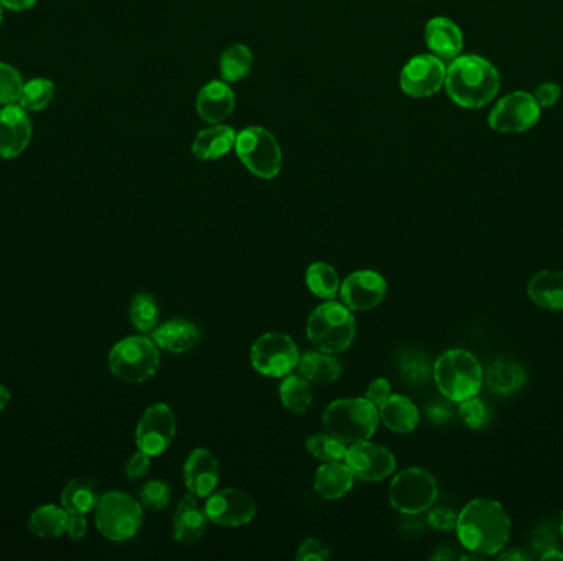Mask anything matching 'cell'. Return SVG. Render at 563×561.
I'll use <instances>...</instances> for the list:
<instances>
[{"mask_svg": "<svg viewBox=\"0 0 563 561\" xmlns=\"http://www.w3.org/2000/svg\"><path fill=\"white\" fill-rule=\"evenodd\" d=\"M461 545L480 557L498 555L511 538V517L503 504L489 497L468 502L456 519Z\"/></svg>", "mask_w": 563, "mask_h": 561, "instance_id": "cell-1", "label": "cell"}, {"mask_svg": "<svg viewBox=\"0 0 563 561\" xmlns=\"http://www.w3.org/2000/svg\"><path fill=\"white\" fill-rule=\"evenodd\" d=\"M448 96L463 109H481L498 96L501 75L483 56H458L447 68Z\"/></svg>", "mask_w": 563, "mask_h": 561, "instance_id": "cell-2", "label": "cell"}, {"mask_svg": "<svg viewBox=\"0 0 563 561\" xmlns=\"http://www.w3.org/2000/svg\"><path fill=\"white\" fill-rule=\"evenodd\" d=\"M433 381L445 399L460 404L480 394L484 382L483 367L470 351L450 349L435 362Z\"/></svg>", "mask_w": 563, "mask_h": 561, "instance_id": "cell-3", "label": "cell"}, {"mask_svg": "<svg viewBox=\"0 0 563 561\" xmlns=\"http://www.w3.org/2000/svg\"><path fill=\"white\" fill-rule=\"evenodd\" d=\"M356 334L354 316L345 303L326 300L313 310L307 321L310 343L325 353H343L353 343Z\"/></svg>", "mask_w": 563, "mask_h": 561, "instance_id": "cell-4", "label": "cell"}, {"mask_svg": "<svg viewBox=\"0 0 563 561\" xmlns=\"http://www.w3.org/2000/svg\"><path fill=\"white\" fill-rule=\"evenodd\" d=\"M379 412L368 399H341L323 412V425L331 435L346 443L366 441L376 433Z\"/></svg>", "mask_w": 563, "mask_h": 561, "instance_id": "cell-5", "label": "cell"}, {"mask_svg": "<svg viewBox=\"0 0 563 561\" xmlns=\"http://www.w3.org/2000/svg\"><path fill=\"white\" fill-rule=\"evenodd\" d=\"M160 354L154 339L129 336L122 339L109 353V369L119 381L140 384L149 381L159 371Z\"/></svg>", "mask_w": 563, "mask_h": 561, "instance_id": "cell-6", "label": "cell"}, {"mask_svg": "<svg viewBox=\"0 0 563 561\" xmlns=\"http://www.w3.org/2000/svg\"><path fill=\"white\" fill-rule=\"evenodd\" d=\"M94 522L104 537L112 542H126L139 532L144 512L134 497L126 492L111 491L99 497Z\"/></svg>", "mask_w": 563, "mask_h": 561, "instance_id": "cell-7", "label": "cell"}, {"mask_svg": "<svg viewBox=\"0 0 563 561\" xmlns=\"http://www.w3.org/2000/svg\"><path fill=\"white\" fill-rule=\"evenodd\" d=\"M438 484L429 471L407 468L392 479L389 501L405 515H419L432 509L437 502Z\"/></svg>", "mask_w": 563, "mask_h": 561, "instance_id": "cell-8", "label": "cell"}, {"mask_svg": "<svg viewBox=\"0 0 563 561\" xmlns=\"http://www.w3.org/2000/svg\"><path fill=\"white\" fill-rule=\"evenodd\" d=\"M234 149L252 175L262 180H272L279 175L282 168V150L269 130L247 127L239 132Z\"/></svg>", "mask_w": 563, "mask_h": 561, "instance_id": "cell-9", "label": "cell"}, {"mask_svg": "<svg viewBox=\"0 0 563 561\" xmlns=\"http://www.w3.org/2000/svg\"><path fill=\"white\" fill-rule=\"evenodd\" d=\"M300 353L294 339L284 333H266L252 344L251 364L267 377L289 376L298 366Z\"/></svg>", "mask_w": 563, "mask_h": 561, "instance_id": "cell-10", "label": "cell"}, {"mask_svg": "<svg viewBox=\"0 0 563 561\" xmlns=\"http://www.w3.org/2000/svg\"><path fill=\"white\" fill-rule=\"evenodd\" d=\"M542 107L531 93L514 91L496 102L488 116L491 129L499 134H521L540 121Z\"/></svg>", "mask_w": 563, "mask_h": 561, "instance_id": "cell-11", "label": "cell"}, {"mask_svg": "<svg viewBox=\"0 0 563 561\" xmlns=\"http://www.w3.org/2000/svg\"><path fill=\"white\" fill-rule=\"evenodd\" d=\"M177 435V418L167 404H155L145 410L135 430V443L149 456H160Z\"/></svg>", "mask_w": 563, "mask_h": 561, "instance_id": "cell-12", "label": "cell"}, {"mask_svg": "<svg viewBox=\"0 0 563 561\" xmlns=\"http://www.w3.org/2000/svg\"><path fill=\"white\" fill-rule=\"evenodd\" d=\"M345 464L351 469L354 478L364 483H379L396 471V458L391 451L369 440L349 446Z\"/></svg>", "mask_w": 563, "mask_h": 561, "instance_id": "cell-13", "label": "cell"}, {"mask_svg": "<svg viewBox=\"0 0 563 561\" xmlns=\"http://www.w3.org/2000/svg\"><path fill=\"white\" fill-rule=\"evenodd\" d=\"M447 66L435 55H417L404 66L401 88L410 98H430L445 86Z\"/></svg>", "mask_w": 563, "mask_h": 561, "instance_id": "cell-14", "label": "cell"}, {"mask_svg": "<svg viewBox=\"0 0 563 561\" xmlns=\"http://www.w3.org/2000/svg\"><path fill=\"white\" fill-rule=\"evenodd\" d=\"M205 512L210 522L223 527H241L256 517V501L239 489H221L206 497Z\"/></svg>", "mask_w": 563, "mask_h": 561, "instance_id": "cell-15", "label": "cell"}, {"mask_svg": "<svg viewBox=\"0 0 563 561\" xmlns=\"http://www.w3.org/2000/svg\"><path fill=\"white\" fill-rule=\"evenodd\" d=\"M387 283L374 270H358L340 285L341 300L351 311H369L381 305Z\"/></svg>", "mask_w": 563, "mask_h": 561, "instance_id": "cell-16", "label": "cell"}, {"mask_svg": "<svg viewBox=\"0 0 563 561\" xmlns=\"http://www.w3.org/2000/svg\"><path fill=\"white\" fill-rule=\"evenodd\" d=\"M32 139V122L25 109L9 104L0 109V157L15 158L24 153Z\"/></svg>", "mask_w": 563, "mask_h": 561, "instance_id": "cell-17", "label": "cell"}, {"mask_svg": "<svg viewBox=\"0 0 563 561\" xmlns=\"http://www.w3.org/2000/svg\"><path fill=\"white\" fill-rule=\"evenodd\" d=\"M183 479L188 492L200 499H206L216 491L219 483L218 459L211 451L196 448L185 461Z\"/></svg>", "mask_w": 563, "mask_h": 561, "instance_id": "cell-18", "label": "cell"}, {"mask_svg": "<svg viewBox=\"0 0 563 561\" xmlns=\"http://www.w3.org/2000/svg\"><path fill=\"white\" fill-rule=\"evenodd\" d=\"M208 515L201 509L196 496L188 492L173 514V538L183 545L198 542L208 529Z\"/></svg>", "mask_w": 563, "mask_h": 561, "instance_id": "cell-19", "label": "cell"}, {"mask_svg": "<svg viewBox=\"0 0 563 561\" xmlns=\"http://www.w3.org/2000/svg\"><path fill=\"white\" fill-rule=\"evenodd\" d=\"M234 104L236 98L233 89L229 88L226 81H210L198 93L196 111L203 121L219 124L233 114Z\"/></svg>", "mask_w": 563, "mask_h": 561, "instance_id": "cell-20", "label": "cell"}, {"mask_svg": "<svg viewBox=\"0 0 563 561\" xmlns=\"http://www.w3.org/2000/svg\"><path fill=\"white\" fill-rule=\"evenodd\" d=\"M425 42L433 55L443 61H453L463 51L461 28L447 17L430 20L425 27Z\"/></svg>", "mask_w": 563, "mask_h": 561, "instance_id": "cell-21", "label": "cell"}, {"mask_svg": "<svg viewBox=\"0 0 563 561\" xmlns=\"http://www.w3.org/2000/svg\"><path fill=\"white\" fill-rule=\"evenodd\" d=\"M152 339L157 348L168 353L183 354L200 343L201 333L195 323L187 320H170L155 328Z\"/></svg>", "mask_w": 563, "mask_h": 561, "instance_id": "cell-22", "label": "cell"}, {"mask_svg": "<svg viewBox=\"0 0 563 561\" xmlns=\"http://www.w3.org/2000/svg\"><path fill=\"white\" fill-rule=\"evenodd\" d=\"M379 420L394 433L414 432L419 427L420 413L419 408L415 407L412 400L405 395H389L379 407Z\"/></svg>", "mask_w": 563, "mask_h": 561, "instance_id": "cell-23", "label": "cell"}, {"mask_svg": "<svg viewBox=\"0 0 563 561\" xmlns=\"http://www.w3.org/2000/svg\"><path fill=\"white\" fill-rule=\"evenodd\" d=\"M236 139H238V134L233 127L213 124L210 129L201 130L200 134L196 135V139L191 145V152L203 162L218 160L234 149Z\"/></svg>", "mask_w": 563, "mask_h": 561, "instance_id": "cell-24", "label": "cell"}, {"mask_svg": "<svg viewBox=\"0 0 563 561\" xmlns=\"http://www.w3.org/2000/svg\"><path fill=\"white\" fill-rule=\"evenodd\" d=\"M527 295L540 308L563 311V272L542 270L527 285Z\"/></svg>", "mask_w": 563, "mask_h": 561, "instance_id": "cell-25", "label": "cell"}, {"mask_svg": "<svg viewBox=\"0 0 563 561\" xmlns=\"http://www.w3.org/2000/svg\"><path fill=\"white\" fill-rule=\"evenodd\" d=\"M527 382V372L521 362L512 357H499L486 372V384L494 394L511 395Z\"/></svg>", "mask_w": 563, "mask_h": 561, "instance_id": "cell-26", "label": "cell"}, {"mask_svg": "<svg viewBox=\"0 0 563 561\" xmlns=\"http://www.w3.org/2000/svg\"><path fill=\"white\" fill-rule=\"evenodd\" d=\"M354 484V474L345 463H326L315 474V491L318 496L328 501L345 497Z\"/></svg>", "mask_w": 563, "mask_h": 561, "instance_id": "cell-27", "label": "cell"}, {"mask_svg": "<svg viewBox=\"0 0 563 561\" xmlns=\"http://www.w3.org/2000/svg\"><path fill=\"white\" fill-rule=\"evenodd\" d=\"M298 372L307 381L317 382V384H330L340 379L343 374L341 361L335 354L325 353V351H310L300 356L298 361Z\"/></svg>", "mask_w": 563, "mask_h": 561, "instance_id": "cell-28", "label": "cell"}, {"mask_svg": "<svg viewBox=\"0 0 563 561\" xmlns=\"http://www.w3.org/2000/svg\"><path fill=\"white\" fill-rule=\"evenodd\" d=\"M70 512L61 506H40L33 510L28 519V529L33 535L42 538H56L66 532Z\"/></svg>", "mask_w": 563, "mask_h": 561, "instance_id": "cell-29", "label": "cell"}, {"mask_svg": "<svg viewBox=\"0 0 563 561\" xmlns=\"http://www.w3.org/2000/svg\"><path fill=\"white\" fill-rule=\"evenodd\" d=\"M397 369L405 384L410 387H422L432 377L429 357L425 356L419 349H402L397 354Z\"/></svg>", "mask_w": 563, "mask_h": 561, "instance_id": "cell-30", "label": "cell"}, {"mask_svg": "<svg viewBox=\"0 0 563 561\" xmlns=\"http://www.w3.org/2000/svg\"><path fill=\"white\" fill-rule=\"evenodd\" d=\"M99 497L93 484L83 479H73L61 492V506L70 514L86 515L96 509Z\"/></svg>", "mask_w": 563, "mask_h": 561, "instance_id": "cell-31", "label": "cell"}, {"mask_svg": "<svg viewBox=\"0 0 563 561\" xmlns=\"http://www.w3.org/2000/svg\"><path fill=\"white\" fill-rule=\"evenodd\" d=\"M280 402L290 412H307L313 402V390L310 381L303 376L289 374L279 387Z\"/></svg>", "mask_w": 563, "mask_h": 561, "instance_id": "cell-32", "label": "cell"}, {"mask_svg": "<svg viewBox=\"0 0 563 561\" xmlns=\"http://www.w3.org/2000/svg\"><path fill=\"white\" fill-rule=\"evenodd\" d=\"M305 282L310 292L322 300H333L340 292V279L336 270L325 262L310 265L305 274Z\"/></svg>", "mask_w": 563, "mask_h": 561, "instance_id": "cell-33", "label": "cell"}, {"mask_svg": "<svg viewBox=\"0 0 563 561\" xmlns=\"http://www.w3.org/2000/svg\"><path fill=\"white\" fill-rule=\"evenodd\" d=\"M252 63H254V56L246 45H241V43L233 45L224 51L219 60L221 76L226 83H238L251 73Z\"/></svg>", "mask_w": 563, "mask_h": 561, "instance_id": "cell-34", "label": "cell"}, {"mask_svg": "<svg viewBox=\"0 0 563 561\" xmlns=\"http://www.w3.org/2000/svg\"><path fill=\"white\" fill-rule=\"evenodd\" d=\"M129 318L135 330H139L140 333L154 331L159 325L160 318L159 305L155 302V298L149 293L135 295L129 306Z\"/></svg>", "mask_w": 563, "mask_h": 561, "instance_id": "cell-35", "label": "cell"}, {"mask_svg": "<svg viewBox=\"0 0 563 561\" xmlns=\"http://www.w3.org/2000/svg\"><path fill=\"white\" fill-rule=\"evenodd\" d=\"M55 98V84L50 79L35 78L24 84L19 106L27 112L43 111Z\"/></svg>", "mask_w": 563, "mask_h": 561, "instance_id": "cell-36", "label": "cell"}, {"mask_svg": "<svg viewBox=\"0 0 563 561\" xmlns=\"http://www.w3.org/2000/svg\"><path fill=\"white\" fill-rule=\"evenodd\" d=\"M307 450L313 458L322 461V463H338V461H345L346 441L340 440L338 436L325 435V433H318V435L310 436L307 440Z\"/></svg>", "mask_w": 563, "mask_h": 561, "instance_id": "cell-37", "label": "cell"}, {"mask_svg": "<svg viewBox=\"0 0 563 561\" xmlns=\"http://www.w3.org/2000/svg\"><path fill=\"white\" fill-rule=\"evenodd\" d=\"M458 415H460L466 427L471 428V430H480L491 422V410L478 395L460 402Z\"/></svg>", "mask_w": 563, "mask_h": 561, "instance_id": "cell-38", "label": "cell"}, {"mask_svg": "<svg viewBox=\"0 0 563 561\" xmlns=\"http://www.w3.org/2000/svg\"><path fill=\"white\" fill-rule=\"evenodd\" d=\"M24 84V79L14 66L0 63V104L9 106L19 102Z\"/></svg>", "mask_w": 563, "mask_h": 561, "instance_id": "cell-39", "label": "cell"}, {"mask_svg": "<svg viewBox=\"0 0 563 561\" xmlns=\"http://www.w3.org/2000/svg\"><path fill=\"white\" fill-rule=\"evenodd\" d=\"M140 501L147 509L163 510L172 501V491L167 483L154 479V481L145 483L144 487L140 489Z\"/></svg>", "mask_w": 563, "mask_h": 561, "instance_id": "cell-40", "label": "cell"}, {"mask_svg": "<svg viewBox=\"0 0 563 561\" xmlns=\"http://www.w3.org/2000/svg\"><path fill=\"white\" fill-rule=\"evenodd\" d=\"M328 558H330V550L317 538H307L298 548V561H325Z\"/></svg>", "mask_w": 563, "mask_h": 561, "instance_id": "cell-41", "label": "cell"}, {"mask_svg": "<svg viewBox=\"0 0 563 561\" xmlns=\"http://www.w3.org/2000/svg\"><path fill=\"white\" fill-rule=\"evenodd\" d=\"M456 519H458V514H455L452 509H447V507H438V509H432L427 515V524L435 530H453L456 527Z\"/></svg>", "mask_w": 563, "mask_h": 561, "instance_id": "cell-42", "label": "cell"}, {"mask_svg": "<svg viewBox=\"0 0 563 561\" xmlns=\"http://www.w3.org/2000/svg\"><path fill=\"white\" fill-rule=\"evenodd\" d=\"M532 96H534L537 104L542 109H549V107H554L559 102L560 96H562V88L557 83L547 81V83L537 86L536 93L532 94Z\"/></svg>", "mask_w": 563, "mask_h": 561, "instance_id": "cell-43", "label": "cell"}, {"mask_svg": "<svg viewBox=\"0 0 563 561\" xmlns=\"http://www.w3.org/2000/svg\"><path fill=\"white\" fill-rule=\"evenodd\" d=\"M150 458L152 456L147 455L144 451L139 450L137 453H134L126 464L127 478L132 479V481L144 478L145 474L149 473L150 464H152Z\"/></svg>", "mask_w": 563, "mask_h": 561, "instance_id": "cell-44", "label": "cell"}, {"mask_svg": "<svg viewBox=\"0 0 563 561\" xmlns=\"http://www.w3.org/2000/svg\"><path fill=\"white\" fill-rule=\"evenodd\" d=\"M532 547L536 548V550H540L542 553L547 552V550H552V548H559L554 527H552V529L547 527V525L539 527V529L532 534Z\"/></svg>", "mask_w": 563, "mask_h": 561, "instance_id": "cell-45", "label": "cell"}, {"mask_svg": "<svg viewBox=\"0 0 563 561\" xmlns=\"http://www.w3.org/2000/svg\"><path fill=\"white\" fill-rule=\"evenodd\" d=\"M391 395V382L387 379H376V381L369 384L368 390H366V399L374 405V407H379V405L384 402Z\"/></svg>", "mask_w": 563, "mask_h": 561, "instance_id": "cell-46", "label": "cell"}, {"mask_svg": "<svg viewBox=\"0 0 563 561\" xmlns=\"http://www.w3.org/2000/svg\"><path fill=\"white\" fill-rule=\"evenodd\" d=\"M425 415H427L429 422L435 423V425H443V423L452 420L453 412L450 405L445 404V402H432L429 407L425 408Z\"/></svg>", "mask_w": 563, "mask_h": 561, "instance_id": "cell-47", "label": "cell"}, {"mask_svg": "<svg viewBox=\"0 0 563 561\" xmlns=\"http://www.w3.org/2000/svg\"><path fill=\"white\" fill-rule=\"evenodd\" d=\"M88 532V520L84 519V515L70 514V520L66 525V534L71 540H81Z\"/></svg>", "mask_w": 563, "mask_h": 561, "instance_id": "cell-48", "label": "cell"}, {"mask_svg": "<svg viewBox=\"0 0 563 561\" xmlns=\"http://www.w3.org/2000/svg\"><path fill=\"white\" fill-rule=\"evenodd\" d=\"M37 4V0H0V5L5 9L14 10V12H25L32 9Z\"/></svg>", "mask_w": 563, "mask_h": 561, "instance_id": "cell-49", "label": "cell"}, {"mask_svg": "<svg viewBox=\"0 0 563 561\" xmlns=\"http://www.w3.org/2000/svg\"><path fill=\"white\" fill-rule=\"evenodd\" d=\"M527 557L526 553L521 552V550H511L508 553H498V560H526Z\"/></svg>", "mask_w": 563, "mask_h": 561, "instance_id": "cell-50", "label": "cell"}, {"mask_svg": "<svg viewBox=\"0 0 563 561\" xmlns=\"http://www.w3.org/2000/svg\"><path fill=\"white\" fill-rule=\"evenodd\" d=\"M455 557V553L447 547L437 548V552L433 553L432 560H452Z\"/></svg>", "mask_w": 563, "mask_h": 561, "instance_id": "cell-51", "label": "cell"}, {"mask_svg": "<svg viewBox=\"0 0 563 561\" xmlns=\"http://www.w3.org/2000/svg\"><path fill=\"white\" fill-rule=\"evenodd\" d=\"M540 560H563V553L559 552V548H552L542 553Z\"/></svg>", "mask_w": 563, "mask_h": 561, "instance_id": "cell-52", "label": "cell"}, {"mask_svg": "<svg viewBox=\"0 0 563 561\" xmlns=\"http://www.w3.org/2000/svg\"><path fill=\"white\" fill-rule=\"evenodd\" d=\"M9 402H10L9 389H7V387H4V385H0V412H2V410H4L5 407H7V404H9Z\"/></svg>", "mask_w": 563, "mask_h": 561, "instance_id": "cell-53", "label": "cell"}, {"mask_svg": "<svg viewBox=\"0 0 563 561\" xmlns=\"http://www.w3.org/2000/svg\"><path fill=\"white\" fill-rule=\"evenodd\" d=\"M560 534L563 535V512L562 515H560Z\"/></svg>", "mask_w": 563, "mask_h": 561, "instance_id": "cell-54", "label": "cell"}, {"mask_svg": "<svg viewBox=\"0 0 563 561\" xmlns=\"http://www.w3.org/2000/svg\"><path fill=\"white\" fill-rule=\"evenodd\" d=\"M0 24H2V5H0Z\"/></svg>", "mask_w": 563, "mask_h": 561, "instance_id": "cell-55", "label": "cell"}]
</instances>
